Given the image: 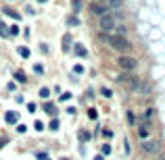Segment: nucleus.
I'll return each mask as SVG.
<instances>
[{"mask_svg":"<svg viewBox=\"0 0 165 160\" xmlns=\"http://www.w3.org/2000/svg\"><path fill=\"white\" fill-rule=\"evenodd\" d=\"M92 12H96V15H105L107 9L105 6H100V4H92Z\"/></svg>","mask_w":165,"mask_h":160,"instance_id":"nucleus-6","label":"nucleus"},{"mask_svg":"<svg viewBox=\"0 0 165 160\" xmlns=\"http://www.w3.org/2000/svg\"><path fill=\"white\" fill-rule=\"evenodd\" d=\"M63 160H67V158H63Z\"/></svg>","mask_w":165,"mask_h":160,"instance_id":"nucleus-25","label":"nucleus"},{"mask_svg":"<svg viewBox=\"0 0 165 160\" xmlns=\"http://www.w3.org/2000/svg\"><path fill=\"white\" fill-rule=\"evenodd\" d=\"M159 148H161V144L157 139H144L142 141V150L146 154H155V152H159Z\"/></svg>","mask_w":165,"mask_h":160,"instance_id":"nucleus-4","label":"nucleus"},{"mask_svg":"<svg viewBox=\"0 0 165 160\" xmlns=\"http://www.w3.org/2000/svg\"><path fill=\"white\" fill-rule=\"evenodd\" d=\"M138 135H140L142 139H148V129H146V127H140V129H138Z\"/></svg>","mask_w":165,"mask_h":160,"instance_id":"nucleus-8","label":"nucleus"},{"mask_svg":"<svg viewBox=\"0 0 165 160\" xmlns=\"http://www.w3.org/2000/svg\"><path fill=\"white\" fill-rule=\"evenodd\" d=\"M109 44L113 46L115 50H121V52H128V50H132L130 40H126L123 35H111V37H109Z\"/></svg>","mask_w":165,"mask_h":160,"instance_id":"nucleus-1","label":"nucleus"},{"mask_svg":"<svg viewBox=\"0 0 165 160\" xmlns=\"http://www.w3.org/2000/svg\"><path fill=\"white\" fill-rule=\"evenodd\" d=\"M17 116H19V114L17 112H6V123H17Z\"/></svg>","mask_w":165,"mask_h":160,"instance_id":"nucleus-7","label":"nucleus"},{"mask_svg":"<svg viewBox=\"0 0 165 160\" xmlns=\"http://www.w3.org/2000/svg\"><path fill=\"white\" fill-rule=\"evenodd\" d=\"M117 65L123 71H134V69L138 67V62H136V58H132V56H119L117 60Z\"/></svg>","mask_w":165,"mask_h":160,"instance_id":"nucleus-2","label":"nucleus"},{"mask_svg":"<svg viewBox=\"0 0 165 160\" xmlns=\"http://www.w3.org/2000/svg\"><path fill=\"white\" fill-rule=\"evenodd\" d=\"M103 154H111V146H109V144L103 146Z\"/></svg>","mask_w":165,"mask_h":160,"instance_id":"nucleus-17","label":"nucleus"},{"mask_svg":"<svg viewBox=\"0 0 165 160\" xmlns=\"http://www.w3.org/2000/svg\"><path fill=\"white\" fill-rule=\"evenodd\" d=\"M94 160H105V158H103V156H96V158Z\"/></svg>","mask_w":165,"mask_h":160,"instance_id":"nucleus-23","label":"nucleus"},{"mask_svg":"<svg viewBox=\"0 0 165 160\" xmlns=\"http://www.w3.org/2000/svg\"><path fill=\"white\" fill-rule=\"evenodd\" d=\"M161 160H165V158H161Z\"/></svg>","mask_w":165,"mask_h":160,"instance_id":"nucleus-26","label":"nucleus"},{"mask_svg":"<svg viewBox=\"0 0 165 160\" xmlns=\"http://www.w3.org/2000/svg\"><path fill=\"white\" fill-rule=\"evenodd\" d=\"M50 129H59V121H57V119L50 121Z\"/></svg>","mask_w":165,"mask_h":160,"instance_id":"nucleus-13","label":"nucleus"},{"mask_svg":"<svg viewBox=\"0 0 165 160\" xmlns=\"http://www.w3.org/2000/svg\"><path fill=\"white\" fill-rule=\"evenodd\" d=\"M40 96H42V98H48V96H50V90H48V87H42V90H40Z\"/></svg>","mask_w":165,"mask_h":160,"instance_id":"nucleus-10","label":"nucleus"},{"mask_svg":"<svg viewBox=\"0 0 165 160\" xmlns=\"http://www.w3.org/2000/svg\"><path fill=\"white\" fill-rule=\"evenodd\" d=\"M119 81H123V83H126L128 87H132V90H136V87H138V81L134 79V77H130V75H121Z\"/></svg>","mask_w":165,"mask_h":160,"instance_id":"nucleus-5","label":"nucleus"},{"mask_svg":"<svg viewBox=\"0 0 165 160\" xmlns=\"http://www.w3.org/2000/svg\"><path fill=\"white\" fill-rule=\"evenodd\" d=\"M103 96H107V98H111V91L107 90V87H103Z\"/></svg>","mask_w":165,"mask_h":160,"instance_id":"nucleus-21","label":"nucleus"},{"mask_svg":"<svg viewBox=\"0 0 165 160\" xmlns=\"http://www.w3.org/2000/svg\"><path fill=\"white\" fill-rule=\"evenodd\" d=\"M34 127H36V129H38V131H42V129H44V125H42V123H40V121H38V123H36Z\"/></svg>","mask_w":165,"mask_h":160,"instance_id":"nucleus-20","label":"nucleus"},{"mask_svg":"<svg viewBox=\"0 0 165 160\" xmlns=\"http://www.w3.org/2000/svg\"><path fill=\"white\" fill-rule=\"evenodd\" d=\"M100 27H103L105 31H113V29H115V19H113V15H109V12L100 15Z\"/></svg>","mask_w":165,"mask_h":160,"instance_id":"nucleus-3","label":"nucleus"},{"mask_svg":"<svg viewBox=\"0 0 165 160\" xmlns=\"http://www.w3.org/2000/svg\"><path fill=\"white\" fill-rule=\"evenodd\" d=\"M19 54H21L23 58H27L29 56V50H27V48H19Z\"/></svg>","mask_w":165,"mask_h":160,"instance_id":"nucleus-11","label":"nucleus"},{"mask_svg":"<svg viewBox=\"0 0 165 160\" xmlns=\"http://www.w3.org/2000/svg\"><path fill=\"white\" fill-rule=\"evenodd\" d=\"M44 110H48L50 114H54V106H52V104H46V106H44Z\"/></svg>","mask_w":165,"mask_h":160,"instance_id":"nucleus-14","label":"nucleus"},{"mask_svg":"<svg viewBox=\"0 0 165 160\" xmlns=\"http://www.w3.org/2000/svg\"><path fill=\"white\" fill-rule=\"evenodd\" d=\"M0 31H2V35H9V34H6V27H4V23H2V21H0Z\"/></svg>","mask_w":165,"mask_h":160,"instance_id":"nucleus-18","label":"nucleus"},{"mask_svg":"<svg viewBox=\"0 0 165 160\" xmlns=\"http://www.w3.org/2000/svg\"><path fill=\"white\" fill-rule=\"evenodd\" d=\"M69 44H71V37L69 35H65V37H63V48H67Z\"/></svg>","mask_w":165,"mask_h":160,"instance_id":"nucleus-12","label":"nucleus"},{"mask_svg":"<svg viewBox=\"0 0 165 160\" xmlns=\"http://www.w3.org/2000/svg\"><path fill=\"white\" fill-rule=\"evenodd\" d=\"M82 139L86 141V139H90V133H86V131H82Z\"/></svg>","mask_w":165,"mask_h":160,"instance_id":"nucleus-22","label":"nucleus"},{"mask_svg":"<svg viewBox=\"0 0 165 160\" xmlns=\"http://www.w3.org/2000/svg\"><path fill=\"white\" fill-rule=\"evenodd\" d=\"M38 2H46V0H38Z\"/></svg>","mask_w":165,"mask_h":160,"instance_id":"nucleus-24","label":"nucleus"},{"mask_svg":"<svg viewBox=\"0 0 165 160\" xmlns=\"http://www.w3.org/2000/svg\"><path fill=\"white\" fill-rule=\"evenodd\" d=\"M136 121V116H134V112H128V123H134Z\"/></svg>","mask_w":165,"mask_h":160,"instance_id":"nucleus-16","label":"nucleus"},{"mask_svg":"<svg viewBox=\"0 0 165 160\" xmlns=\"http://www.w3.org/2000/svg\"><path fill=\"white\" fill-rule=\"evenodd\" d=\"M75 54H80V56H86V54H88V52H86V48H84V46H75Z\"/></svg>","mask_w":165,"mask_h":160,"instance_id":"nucleus-9","label":"nucleus"},{"mask_svg":"<svg viewBox=\"0 0 165 160\" xmlns=\"http://www.w3.org/2000/svg\"><path fill=\"white\" fill-rule=\"evenodd\" d=\"M80 6H82V2H80V0H73V9H75V11H77V9H80Z\"/></svg>","mask_w":165,"mask_h":160,"instance_id":"nucleus-19","label":"nucleus"},{"mask_svg":"<svg viewBox=\"0 0 165 160\" xmlns=\"http://www.w3.org/2000/svg\"><path fill=\"white\" fill-rule=\"evenodd\" d=\"M88 116H90V119H96L98 114H96V110H94V108H90V110H88Z\"/></svg>","mask_w":165,"mask_h":160,"instance_id":"nucleus-15","label":"nucleus"}]
</instances>
